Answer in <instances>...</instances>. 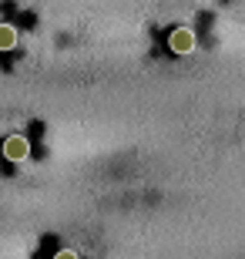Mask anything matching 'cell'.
Returning a JSON list of instances; mask_svg holds the SVG:
<instances>
[{"mask_svg": "<svg viewBox=\"0 0 245 259\" xmlns=\"http://www.w3.org/2000/svg\"><path fill=\"white\" fill-rule=\"evenodd\" d=\"M4 155H7L10 162H24L30 155V145L24 135H10V138H4Z\"/></svg>", "mask_w": 245, "mask_h": 259, "instance_id": "obj_2", "label": "cell"}, {"mask_svg": "<svg viewBox=\"0 0 245 259\" xmlns=\"http://www.w3.org/2000/svg\"><path fill=\"white\" fill-rule=\"evenodd\" d=\"M195 30L188 27H178V30H171V37H168V48L175 51V54H191L195 51Z\"/></svg>", "mask_w": 245, "mask_h": 259, "instance_id": "obj_1", "label": "cell"}, {"mask_svg": "<svg viewBox=\"0 0 245 259\" xmlns=\"http://www.w3.org/2000/svg\"><path fill=\"white\" fill-rule=\"evenodd\" d=\"M17 48V30L10 24H0V51H14Z\"/></svg>", "mask_w": 245, "mask_h": 259, "instance_id": "obj_3", "label": "cell"}]
</instances>
